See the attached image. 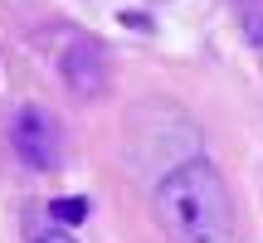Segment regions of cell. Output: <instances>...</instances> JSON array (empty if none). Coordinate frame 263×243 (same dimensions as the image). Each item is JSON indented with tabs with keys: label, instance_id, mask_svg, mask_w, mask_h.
<instances>
[{
	"label": "cell",
	"instance_id": "3957f363",
	"mask_svg": "<svg viewBox=\"0 0 263 243\" xmlns=\"http://www.w3.org/2000/svg\"><path fill=\"white\" fill-rule=\"evenodd\" d=\"M59 78H64V88L78 103L103 97L107 93V54H103V44L93 34H73L59 49Z\"/></svg>",
	"mask_w": 263,
	"mask_h": 243
},
{
	"label": "cell",
	"instance_id": "7a4b0ae2",
	"mask_svg": "<svg viewBox=\"0 0 263 243\" xmlns=\"http://www.w3.org/2000/svg\"><path fill=\"white\" fill-rule=\"evenodd\" d=\"M10 146H15V156L25 160L29 170H59V160H64V131H59V121L49 107L39 103H25L15 107V117H10Z\"/></svg>",
	"mask_w": 263,
	"mask_h": 243
},
{
	"label": "cell",
	"instance_id": "277c9868",
	"mask_svg": "<svg viewBox=\"0 0 263 243\" xmlns=\"http://www.w3.org/2000/svg\"><path fill=\"white\" fill-rule=\"evenodd\" d=\"M49 219H54L59 229H73V224H83V219H88V199H83V195L54 199V205H49Z\"/></svg>",
	"mask_w": 263,
	"mask_h": 243
},
{
	"label": "cell",
	"instance_id": "6da1fadb",
	"mask_svg": "<svg viewBox=\"0 0 263 243\" xmlns=\"http://www.w3.org/2000/svg\"><path fill=\"white\" fill-rule=\"evenodd\" d=\"M156 219L171 243H234V205L210 160H185L156 180Z\"/></svg>",
	"mask_w": 263,
	"mask_h": 243
},
{
	"label": "cell",
	"instance_id": "5b68a950",
	"mask_svg": "<svg viewBox=\"0 0 263 243\" xmlns=\"http://www.w3.org/2000/svg\"><path fill=\"white\" fill-rule=\"evenodd\" d=\"M239 19H244V34L254 44H263V15L254 10V0H239Z\"/></svg>",
	"mask_w": 263,
	"mask_h": 243
},
{
	"label": "cell",
	"instance_id": "52a82bcc",
	"mask_svg": "<svg viewBox=\"0 0 263 243\" xmlns=\"http://www.w3.org/2000/svg\"><path fill=\"white\" fill-rule=\"evenodd\" d=\"M117 19H122V25H132V29H141V34H146V29H156V25H151L146 15H137V10H122Z\"/></svg>",
	"mask_w": 263,
	"mask_h": 243
},
{
	"label": "cell",
	"instance_id": "8992f818",
	"mask_svg": "<svg viewBox=\"0 0 263 243\" xmlns=\"http://www.w3.org/2000/svg\"><path fill=\"white\" fill-rule=\"evenodd\" d=\"M29 243H78V238L68 234V229H59V224H54V229H39V234L29 238Z\"/></svg>",
	"mask_w": 263,
	"mask_h": 243
}]
</instances>
